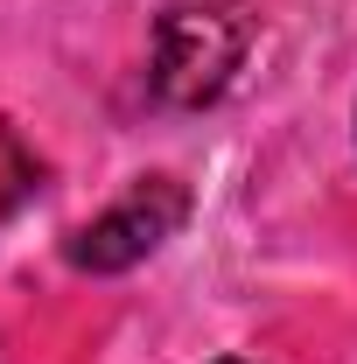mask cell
I'll return each mask as SVG.
<instances>
[{
	"label": "cell",
	"mask_w": 357,
	"mask_h": 364,
	"mask_svg": "<svg viewBox=\"0 0 357 364\" xmlns=\"http://www.w3.org/2000/svg\"><path fill=\"white\" fill-rule=\"evenodd\" d=\"M252 49V0H169L154 21V98L196 112L218 105Z\"/></svg>",
	"instance_id": "6da1fadb"
},
{
	"label": "cell",
	"mask_w": 357,
	"mask_h": 364,
	"mask_svg": "<svg viewBox=\"0 0 357 364\" xmlns=\"http://www.w3.org/2000/svg\"><path fill=\"white\" fill-rule=\"evenodd\" d=\"M182 218H189V189H182L176 176H147V182H134L112 210H98V218L78 231L70 267H85V273H127V267H140L161 238H176Z\"/></svg>",
	"instance_id": "7a4b0ae2"
},
{
	"label": "cell",
	"mask_w": 357,
	"mask_h": 364,
	"mask_svg": "<svg viewBox=\"0 0 357 364\" xmlns=\"http://www.w3.org/2000/svg\"><path fill=\"white\" fill-rule=\"evenodd\" d=\"M28 182H36V168H28V154H21L14 140L0 134V218H7V210L21 203V189H28Z\"/></svg>",
	"instance_id": "3957f363"
}]
</instances>
